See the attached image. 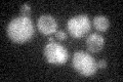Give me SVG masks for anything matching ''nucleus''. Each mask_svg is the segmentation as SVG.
I'll return each mask as SVG.
<instances>
[{
  "mask_svg": "<svg viewBox=\"0 0 123 82\" xmlns=\"http://www.w3.org/2000/svg\"><path fill=\"white\" fill-rule=\"evenodd\" d=\"M93 26L98 31L105 32V31L109 29L110 23H109V19L106 17H104V15H97L93 19Z\"/></svg>",
  "mask_w": 123,
  "mask_h": 82,
  "instance_id": "0eeeda50",
  "label": "nucleus"
},
{
  "mask_svg": "<svg viewBox=\"0 0 123 82\" xmlns=\"http://www.w3.org/2000/svg\"><path fill=\"white\" fill-rule=\"evenodd\" d=\"M48 41H49V42H55V39H53V37L50 36V37L48 38Z\"/></svg>",
  "mask_w": 123,
  "mask_h": 82,
  "instance_id": "9b49d317",
  "label": "nucleus"
},
{
  "mask_svg": "<svg viewBox=\"0 0 123 82\" xmlns=\"http://www.w3.org/2000/svg\"><path fill=\"white\" fill-rule=\"evenodd\" d=\"M21 13L22 15H24V17H29V14L31 13V7L28 3H26V4H23L21 6Z\"/></svg>",
  "mask_w": 123,
  "mask_h": 82,
  "instance_id": "6e6552de",
  "label": "nucleus"
},
{
  "mask_svg": "<svg viewBox=\"0 0 123 82\" xmlns=\"http://www.w3.org/2000/svg\"><path fill=\"white\" fill-rule=\"evenodd\" d=\"M34 25L29 17H18L9 22L7 26L8 37L15 43H25L34 36Z\"/></svg>",
  "mask_w": 123,
  "mask_h": 82,
  "instance_id": "f257e3e1",
  "label": "nucleus"
},
{
  "mask_svg": "<svg viewBox=\"0 0 123 82\" xmlns=\"http://www.w3.org/2000/svg\"><path fill=\"white\" fill-rule=\"evenodd\" d=\"M85 44L90 52H99L105 45V39L99 34H90L86 39Z\"/></svg>",
  "mask_w": 123,
  "mask_h": 82,
  "instance_id": "423d86ee",
  "label": "nucleus"
},
{
  "mask_svg": "<svg viewBox=\"0 0 123 82\" xmlns=\"http://www.w3.org/2000/svg\"><path fill=\"white\" fill-rule=\"evenodd\" d=\"M55 34V38L57 39V40H60V41H64V40H66L67 39V34L65 33L63 30L56 31Z\"/></svg>",
  "mask_w": 123,
  "mask_h": 82,
  "instance_id": "1a4fd4ad",
  "label": "nucleus"
},
{
  "mask_svg": "<svg viewBox=\"0 0 123 82\" xmlns=\"http://www.w3.org/2000/svg\"><path fill=\"white\" fill-rule=\"evenodd\" d=\"M97 66L99 69H106L107 68V61L106 60H99L97 63Z\"/></svg>",
  "mask_w": 123,
  "mask_h": 82,
  "instance_id": "9d476101",
  "label": "nucleus"
},
{
  "mask_svg": "<svg viewBox=\"0 0 123 82\" xmlns=\"http://www.w3.org/2000/svg\"><path fill=\"white\" fill-rule=\"evenodd\" d=\"M37 27L41 34L49 36V35L55 33L57 31V22L51 15L43 14L38 19Z\"/></svg>",
  "mask_w": 123,
  "mask_h": 82,
  "instance_id": "39448f33",
  "label": "nucleus"
},
{
  "mask_svg": "<svg viewBox=\"0 0 123 82\" xmlns=\"http://www.w3.org/2000/svg\"><path fill=\"white\" fill-rule=\"evenodd\" d=\"M44 57L46 61L53 65H63L68 61L67 48L56 42H49L44 46Z\"/></svg>",
  "mask_w": 123,
  "mask_h": 82,
  "instance_id": "20e7f679",
  "label": "nucleus"
},
{
  "mask_svg": "<svg viewBox=\"0 0 123 82\" xmlns=\"http://www.w3.org/2000/svg\"><path fill=\"white\" fill-rule=\"evenodd\" d=\"M67 28L70 35L74 38H82L90 31L91 23L86 14H78L68 21Z\"/></svg>",
  "mask_w": 123,
  "mask_h": 82,
  "instance_id": "7ed1b4c3",
  "label": "nucleus"
},
{
  "mask_svg": "<svg viewBox=\"0 0 123 82\" xmlns=\"http://www.w3.org/2000/svg\"><path fill=\"white\" fill-rule=\"evenodd\" d=\"M72 65L79 74L89 77L97 73V62L89 53L85 51H77L72 58Z\"/></svg>",
  "mask_w": 123,
  "mask_h": 82,
  "instance_id": "f03ea898",
  "label": "nucleus"
}]
</instances>
